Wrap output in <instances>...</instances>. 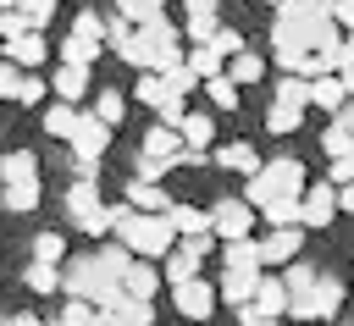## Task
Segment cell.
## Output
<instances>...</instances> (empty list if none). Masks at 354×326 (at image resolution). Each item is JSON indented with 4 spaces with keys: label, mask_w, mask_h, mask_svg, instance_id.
<instances>
[{
    "label": "cell",
    "mask_w": 354,
    "mask_h": 326,
    "mask_svg": "<svg viewBox=\"0 0 354 326\" xmlns=\"http://www.w3.org/2000/svg\"><path fill=\"white\" fill-rule=\"evenodd\" d=\"M111 232H116V249H127V260H144V265H160L177 243L166 215H138L127 204H111Z\"/></svg>",
    "instance_id": "cell-1"
},
{
    "label": "cell",
    "mask_w": 354,
    "mask_h": 326,
    "mask_svg": "<svg viewBox=\"0 0 354 326\" xmlns=\"http://www.w3.org/2000/svg\"><path fill=\"white\" fill-rule=\"evenodd\" d=\"M205 221H210V238L216 243H243V238H254V210L232 193V199H216V204H205Z\"/></svg>",
    "instance_id": "cell-2"
},
{
    "label": "cell",
    "mask_w": 354,
    "mask_h": 326,
    "mask_svg": "<svg viewBox=\"0 0 354 326\" xmlns=\"http://www.w3.org/2000/svg\"><path fill=\"white\" fill-rule=\"evenodd\" d=\"M254 177L271 188V199H304V188H310V171L299 155H271V160H260Z\"/></svg>",
    "instance_id": "cell-3"
},
{
    "label": "cell",
    "mask_w": 354,
    "mask_h": 326,
    "mask_svg": "<svg viewBox=\"0 0 354 326\" xmlns=\"http://www.w3.org/2000/svg\"><path fill=\"white\" fill-rule=\"evenodd\" d=\"M105 282H111V276H100L94 254H77V260H66V265H61V293H66V298H77V304H88V309H94V293H100Z\"/></svg>",
    "instance_id": "cell-4"
},
{
    "label": "cell",
    "mask_w": 354,
    "mask_h": 326,
    "mask_svg": "<svg viewBox=\"0 0 354 326\" xmlns=\"http://www.w3.org/2000/svg\"><path fill=\"white\" fill-rule=\"evenodd\" d=\"M337 309H343V282H337L332 271H321V276H315V287H310V298H304V304H293L288 315H293V320H332Z\"/></svg>",
    "instance_id": "cell-5"
},
{
    "label": "cell",
    "mask_w": 354,
    "mask_h": 326,
    "mask_svg": "<svg viewBox=\"0 0 354 326\" xmlns=\"http://www.w3.org/2000/svg\"><path fill=\"white\" fill-rule=\"evenodd\" d=\"M171 309H177L183 320H210V315H216V287H210L205 276H194V282L171 287Z\"/></svg>",
    "instance_id": "cell-6"
},
{
    "label": "cell",
    "mask_w": 354,
    "mask_h": 326,
    "mask_svg": "<svg viewBox=\"0 0 354 326\" xmlns=\"http://www.w3.org/2000/svg\"><path fill=\"white\" fill-rule=\"evenodd\" d=\"M0 61L17 66V72H44V61H50V39H44V33H22V39L0 44Z\"/></svg>",
    "instance_id": "cell-7"
},
{
    "label": "cell",
    "mask_w": 354,
    "mask_h": 326,
    "mask_svg": "<svg viewBox=\"0 0 354 326\" xmlns=\"http://www.w3.org/2000/svg\"><path fill=\"white\" fill-rule=\"evenodd\" d=\"M44 83H50L55 105H72V111H83V99H88V88H94V72H83V66H55Z\"/></svg>",
    "instance_id": "cell-8"
},
{
    "label": "cell",
    "mask_w": 354,
    "mask_h": 326,
    "mask_svg": "<svg viewBox=\"0 0 354 326\" xmlns=\"http://www.w3.org/2000/svg\"><path fill=\"white\" fill-rule=\"evenodd\" d=\"M216 28H221V17H216V6H210V0H188V6H183V28H177V33H183L194 50H199V44H210V39H216Z\"/></svg>",
    "instance_id": "cell-9"
},
{
    "label": "cell",
    "mask_w": 354,
    "mask_h": 326,
    "mask_svg": "<svg viewBox=\"0 0 354 326\" xmlns=\"http://www.w3.org/2000/svg\"><path fill=\"white\" fill-rule=\"evenodd\" d=\"M210 166H221V171H243V177H254L260 171V149L249 144V138H232V144H216L210 155H205Z\"/></svg>",
    "instance_id": "cell-10"
},
{
    "label": "cell",
    "mask_w": 354,
    "mask_h": 326,
    "mask_svg": "<svg viewBox=\"0 0 354 326\" xmlns=\"http://www.w3.org/2000/svg\"><path fill=\"white\" fill-rule=\"evenodd\" d=\"M177 144H183L188 155H210V149H216V116L188 111V116H183V127H177Z\"/></svg>",
    "instance_id": "cell-11"
},
{
    "label": "cell",
    "mask_w": 354,
    "mask_h": 326,
    "mask_svg": "<svg viewBox=\"0 0 354 326\" xmlns=\"http://www.w3.org/2000/svg\"><path fill=\"white\" fill-rule=\"evenodd\" d=\"M50 55H61L55 66H83V72H94V61L105 55V44H100V39H77V33H66L61 44H50Z\"/></svg>",
    "instance_id": "cell-12"
},
{
    "label": "cell",
    "mask_w": 354,
    "mask_h": 326,
    "mask_svg": "<svg viewBox=\"0 0 354 326\" xmlns=\"http://www.w3.org/2000/svg\"><path fill=\"white\" fill-rule=\"evenodd\" d=\"M299 210H304V232H310V227H332V221H337L332 182H310V188H304V199H299Z\"/></svg>",
    "instance_id": "cell-13"
},
{
    "label": "cell",
    "mask_w": 354,
    "mask_h": 326,
    "mask_svg": "<svg viewBox=\"0 0 354 326\" xmlns=\"http://www.w3.org/2000/svg\"><path fill=\"white\" fill-rule=\"evenodd\" d=\"M166 227H171V238H177V243H183V238H205V232H210L205 204H183V199H171V204H166Z\"/></svg>",
    "instance_id": "cell-14"
},
{
    "label": "cell",
    "mask_w": 354,
    "mask_h": 326,
    "mask_svg": "<svg viewBox=\"0 0 354 326\" xmlns=\"http://www.w3.org/2000/svg\"><path fill=\"white\" fill-rule=\"evenodd\" d=\"M216 298L227 304V309H249L254 304V287H260V276H238V271H216Z\"/></svg>",
    "instance_id": "cell-15"
},
{
    "label": "cell",
    "mask_w": 354,
    "mask_h": 326,
    "mask_svg": "<svg viewBox=\"0 0 354 326\" xmlns=\"http://www.w3.org/2000/svg\"><path fill=\"white\" fill-rule=\"evenodd\" d=\"M254 243H260V265H293L304 249V232H266Z\"/></svg>",
    "instance_id": "cell-16"
},
{
    "label": "cell",
    "mask_w": 354,
    "mask_h": 326,
    "mask_svg": "<svg viewBox=\"0 0 354 326\" xmlns=\"http://www.w3.org/2000/svg\"><path fill=\"white\" fill-rule=\"evenodd\" d=\"M266 66H271V61H266V50H243V55H232V61H227V72H221V77H227L232 88H249V83H266Z\"/></svg>",
    "instance_id": "cell-17"
},
{
    "label": "cell",
    "mask_w": 354,
    "mask_h": 326,
    "mask_svg": "<svg viewBox=\"0 0 354 326\" xmlns=\"http://www.w3.org/2000/svg\"><path fill=\"white\" fill-rule=\"evenodd\" d=\"M216 271H238V276H260V243L243 238V243H221V265Z\"/></svg>",
    "instance_id": "cell-18"
},
{
    "label": "cell",
    "mask_w": 354,
    "mask_h": 326,
    "mask_svg": "<svg viewBox=\"0 0 354 326\" xmlns=\"http://www.w3.org/2000/svg\"><path fill=\"white\" fill-rule=\"evenodd\" d=\"M122 293H127V298L155 304V293H160V271H155V265H144V260H133V265L122 271Z\"/></svg>",
    "instance_id": "cell-19"
},
{
    "label": "cell",
    "mask_w": 354,
    "mask_h": 326,
    "mask_svg": "<svg viewBox=\"0 0 354 326\" xmlns=\"http://www.w3.org/2000/svg\"><path fill=\"white\" fill-rule=\"evenodd\" d=\"M83 111H88L100 127H116V122L127 116V94H122V88H94V99H88Z\"/></svg>",
    "instance_id": "cell-20"
},
{
    "label": "cell",
    "mask_w": 354,
    "mask_h": 326,
    "mask_svg": "<svg viewBox=\"0 0 354 326\" xmlns=\"http://www.w3.org/2000/svg\"><path fill=\"white\" fill-rule=\"evenodd\" d=\"M127 210H138V215H166V204H171V193L166 188H155V182H127V199H122Z\"/></svg>",
    "instance_id": "cell-21"
},
{
    "label": "cell",
    "mask_w": 354,
    "mask_h": 326,
    "mask_svg": "<svg viewBox=\"0 0 354 326\" xmlns=\"http://www.w3.org/2000/svg\"><path fill=\"white\" fill-rule=\"evenodd\" d=\"M33 177H39V155H33V149H6V155H0V188L33 182Z\"/></svg>",
    "instance_id": "cell-22"
},
{
    "label": "cell",
    "mask_w": 354,
    "mask_h": 326,
    "mask_svg": "<svg viewBox=\"0 0 354 326\" xmlns=\"http://www.w3.org/2000/svg\"><path fill=\"white\" fill-rule=\"evenodd\" d=\"M155 271H160V287H183V282H194V276H199V260H194V254H183V249L171 243V254H166Z\"/></svg>",
    "instance_id": "cell-23"
},
{
    "label": "cell",
    "mask_w": 354,
    "mask_h": 326,
    "mask_svg": "<svg viewBox=\"0 0 354 326\" xmlns=\"http://www.w3.org/2000/svg\"><path fill=\"white\" fill-rule=\"evenodd\" d=\"M138 155H144V160H166V166H177L183 144H177V133H166V127H149V133H144V144H138Z\"/></svg>",
    "instance_id": "cell-24"
},
{
    "label": "cell",
    "mask_w": 354,
    "mask_h": 326,
    "mask_svg": "<svg viewBox=\"0 0 354 326\" xmlns=\"http://www.w3.org/2000/svg\"><path fill=\"white\" fill-rule=\"evenodd\" d=\"M254 309H260L266 320H282V315H288V293H282V282L266 276V271H260V287H254Z\"/></svg>",
    "instance_id": "cell-25"
},
{
    "label": "cell",
    "mask_w": 354,
    "mask_h": 326,
    "mask_svg": "<svg viewBox=\"0 0 354 326\" xmlns=\"http://www.w3.org/2000/svg\"><path fill=\"white\" fill-rule=\"evenodd\" d=\"M116 17H122V22L133 28V33H144V28H155V22H166V6H160V0H127V6L116 11Z\"/></svg>",
    "instance_id": "cell-26"
},
{
    "label": "cell",
    "mask_w": 354,
    "mask_h": 326,
    "mask_svg": "<svg viewBox=\"0 0 354 326\" xmlns=\"http://www.w3.org/2000/svg\"><path fill=\"white\" fill-rule=\"evenodd\" d=\"M310 105H315V111H326V116H337V111L348 105V94H343V83H337V77H315V83H310Z\"/></svg>",
    "instance_id": "cell-27"
},
{
    "label": "cell",
    "mask_w": 354,
    "mask_h": 326,
    "mask_svg": "<svg viewBox=\"0 0 354 326\" xmlns=\"http://www.w3.org/2000/svg\"><path fill=\"white\" fill-rule=\"evenodd\" d=\"M39 199H44V188H39V177H33V182H11V188H0V204H6V210H17V215H28V210H39Z\"/></svg>",
    "instance_id": "cell-28"
},
{
    "label": "cell",
    "mask_w": 354,
    "mask_h": 326,
    "mask_svg": "<svg viewBox=\"0 0 354 326\" xmlns=\"http://www.w3.org/2000/svg\"><path fill=\"white\" fill-rule=\"evenodd\" d=\"M94 210H100V182H83V177H77V182L66 188V215L83 221V215H94Z\"/></svg>",
    "instance_id": "cell-29"
},
{
    "label": "cell",
    "mask_w": 354,
    "mask_h": 326,
    "mask_svg": "<svg viewBox=\"0 0 354 326\" xmlns=\"http://www.w3.org/2000/svg\"><path fill=\"white\" fill-rule=\"evenodd\" d=\"M22 287L28 293H61V265H39V260H28V271H22Z\"/></svg>",
    "instance_id": "cell-30"
},
{
    "label": "cell",
    "mask_w": 354,
    "mask_h": 326,
    "mask_svg": "<svg viewBox=\"0 0 354 326\" xmlns=\"http://www.w3.org/2000/svg\"><path fill=\"white\" fill-rule=\"evenodd\" d=\"M304 127V111H293V105H266V133H277V138H288V133H299Z\"/></svg>",
    "instance_id": "cell-31"
},
{
    "label": "cell",
    "mask_w": 354,
    "mask_h": 326,
    "mask_svg": "<svg viewBox=\"0 0 354 326\" xmlns=\"http://www.w3.org/2000/svg\"><path fill=\"white\" fill-rule=\"evenodd\" d=\"M11 6H17V17H22V28H28V33H44V28H50V17H55V6H50V0H11Z\"/></svg>",
    "instance_id": "cell-32"
},
{
    "label": "cell",
    "mask_w": 354,
    "mask_h": 326,
    "mask_svg": "<svg viewBox=\"0 0 354 326\" xmlns=\"http://www.w3.org/2000/svg\"><path fill=\"white\" fill-rule=\"evenodd\" d=\"M39 127H44L50 138H72V127H77V111H72V105H44Z\"/></svg>",
    "instance_id": "cell-33"
},
{
    "label": "cell",
    "mask_w": 354,
    "mask_h": 326,
    "mask_svg": "<svg viewBox=\"0 0 354 326\" xmlns=\"http://www.w3.org/2000/svg\"><path fill=\"white\" fill-rule=\"evenodd\" d=\"M33 260L39 265H66V238L61 232H33Z\"/></svg>",
    "instance_id": "cell-34"
},
{
    "label": "cell",
    "mask_w": 354,
    "mask_h": 326,
    "mask_svg": "<svg viewBox=\"0 0 354 326\" xmlns=\"http://www.w3.org/2000/svg\"><path fill=\"white\" fill-rule=\"evenodd\" d=\"M94 265H100V276L122 282V271H127L133 260H127V249H116V243H100V249H94Z\"/></svg>",
    "instance_id": "cell-35"
},
{
    "label": "cell",
    "mask_w": 354,
    "mask_h": 326,
    "mask_svg": "<svg viewBox=\"0 0 354 326\" xmlns=\"http://www.w3.org/2000/svg\"><path fill=\"white\" fill-rule=\"evenodd\" d=\"M321 149H326V160H348V155H354V138H348V127H343V122H326V133H321Z\"/></svg>",
    "instance_id": "cell-36"
},
{
    "label": "cell",
    "mask_w": 354,
    "mask_h": 326,
    "mask_svg": "<svg viewBox=\"0 0 354 326\" xmlns=\"http://www.w3.org/2000/svg\"><path fill=\"white\" fill-rule=\"evenodd\" d=\"M44 94H50V83H44V72H22V77H17V94H11V99L33 111V105H39Z\"/></svg>",
    "instance_id": "cell-37"
},
{
    "label": "cell",
    "mask_w": 354,
    "mask_h": 326,
    "mask_svg": "<svg viewBox=\"0 0 354 326\" xmlns=\"http://www.w3.org/2000/svg\"><path fill=\"white\" fill-rule=\"evenodd\" d=\"M199 88H205V99H210L221 116H232V111H238V88H232L227 77H210V83H199Z\"/></svg>",
    "instance_id": "cell-38"
},
{
    "label": "cell",
    "mask_w": 354,
    "mask_h": 326,
    "mask_svg": "<svg viewBox=\"0 0 354 326\" xmlns=\"http://www.w3.org/2000/svg\"><path fill=\"white\" fill-rule=\"evenodd\" d=\"M277 105H293V111H304L310 105V83L304 77H277V94H271Z\"/></svg>",
    "instance_id": "cell-39"
},
{
    "label": "cell",
    "mask_w": 354,
    "mask_h": 326,
    "mask_svg": "<svg viewBox=\"0 0 354 326\" xmlns=\"http://www.w3.org/2000/svg\"><path fill=\"white\" fill-rule=\"evenodd\" d=\"M210 50H216L221 61H232V55H243V50H249V39H243L238 28H227V22H221V28H216V39H210Z\"/></svg>",
    "instance_id": "cell-40"
},
{
    "label": "cell",
    "mask_w": 354,
    "mask_h": 326,
    "mask_svg": "<svg viewBox=\"0 0 354 326\" xmlns=\"http://www.w3.org/2000/svg\"><path fill=\"white\" fill-rule=\"evenodd\" d=\"M116 320H122V326H155V304H144V298H122Z\"/></svg>",
    "instance_id": "cell-41"
},
{
    "label": "cell",
    "mask_w": 354,
    "mask_h": 326,
    "mask_svg": "<svg viewBox=\"0 0 354 326\" xmlns=\"http://www.w3.org/2000/svg\"><path fill=\"white\" fill-rule=\"evenodd\" d=\"M72 33H77V39H100V44H105V17H100V11H88V6H83V11H77V17H72Z\"/></svg>",
    "instance_id": "cell-42"
},
{
    "label": "cell",
    "mask_w": 354,
    "mask_h": 326,
    "mask_svg": "<svg viewBox=\"0 0 354 326\" xmlns=\"http://www.w3.org/2000/svg\"><path fill=\"white\" fill-rule=\"evenodd\" d=\"M133 99H138V105H160V99H166V83H160L155 72H138V83H133Z\"/></svg>",
    "instance_id": "cell-43"
},
{
    "label": "cell",
    "mask_w": 354,
    "mask_h": 326,
    "mask_svg": "<svg viewBox=\"0 0 354 326\" xmlns=\"http://www.w3.org/2000/svg\"><path fill=\"white\" fill-rule=\"evenodd\" d=\"M77 227H83V238H88V243H105V238H111V204H100V210H94V215H83Z\"/></svg>",
    "instance_id": "cell-44"
},
{
    "label": "cell",
    "mask_w": 354,
    "mask_h": 326,
    "mask_svg": "<svg viewBox=\"0 0 354 326\" xmlns=\"http://www.w3.org/2000/svg\"><path fill=\"white\" fill-rule=\"evenodd\" d=\"M55 320H61V326H94V309L77 304V298H66V304L55 309Z\"/></svg>",
    "instance_id": "cell-45"
},
{
    "label": "cell",
    "mask_w": 354,
    "mask_h": 326,
    "mask_svg": "<svg viewBox=\"0 0 354 326\" xmlns=\"http://www.w3.org/2000/svg\"><path fill=\"white\" fill-rule=\"evenodd\" d=\"M171 171H177V166H166V160H144V155H138V177H133V182H155V188H160V177H171Z\"/></svg>",
    "instance_id": "cell-46"
},
{
    "label": "cell",
    "mask_w": 354,
    "mask_h": 326,
    "mask_svg": "<svg viewBox=\"0 0 354 326\" xmlns=\"http://www.w3.org/2000/svg\"><path fill=\"white\" fill-rule=\"evenodd\" d=\"M332 28L343 39H354V0H332Z\"/></svg>",
    "instance_id": "cell-47"
},
{
    "label": "cell",
    "mask_w": 354,
    "mask_h": 326,
    "mask_svg": "<svg viewBox=\"0 0 354 326\" xmlns=\"http://www.w3.org/2000/svg\"><path fill=\"white\" fill-rule=\"evenodd\" d=\"M177 249H183V254H194V260H199V265H205V254H210V249H216V238H210V232H205V238H183V243H177Z\"/></svg>",
    "instance_id": "cell-48"
},
{
    "label": "cell",
    "mask_w": 354,
    "mask_h": 326,
    "mask_svg": "<svg viewBox=\"0 0 354 326\" xmlns=\"http://www.w3.org/2000/svg\"><path fill=\"white\" fill-rule=\"evenodd\" d=\"M326 182H332V188H348V182H354V155H348V160H332Z\"/></svg>",
    "instance_id": "cell-49"
},
{
    "label": "cell",
    "mask_w": 354,
    "mask_h": 326,
    "mask_svg": "<svg viewBox=\"0 0 354 326\" xmlns=\"http://www.w3.org/2000/svg\"><path fill=\"white\" fill-rule=\"evenodd\" d=\"M332 204H337V215H354V182L348 188H332Z\"/></svg>",
    "instance_id": "cell-50"
},
{
    "label": "cell",
    "mask_w": 354,
    "mask_h": 326,
    "mask_svg": "<svg viewBox=\"0 0 354 326\" xmlns=\"http://www.w3.org/2000/svg\"><path fill=\"white\" fill-rule=\"evenodd\" d=\"M17 77H22V72H17V66H6V61H0V99H11V94H17Z\"/></svg>",
    "instance_id": "cell-51"
},
{
    "label": "cell",
    "mask_w": 354,
    "mask_h": 326,
    "mask_svg": "<svg viewBox=\"0 0 354 326\" xmlns=\"http://www.w3.org/2000/svg\"><path fill=\"white\" fill-rule=\"evenodd\" d=\"M238 326H282V320H266V315L249 304V309H238Z\"/></svg>",
    "instance_id": "cell-52"
},
{
    "label": "cell",
    "mask_w": 354,
    "mask_h": 326,
    "mask_svg": "<svg viewBox=\"0 0 354 326\" xmlns=\"http://www.w3.org/2000/svg\"><path fill=\"white\" fill-rule=\"evenodd\" d=\"M11 326H44V315H33V309H17V315H6Z\"/></svg>",
    "instance_id": "cell-53"
},
{
    "label": "cell",
    "mask_w": 354,
    "mask_h": 326,
    "mask_svg": "<svg viewBox=\"0 0 354 326\" xmlns=\"http://www.w3.org/2000/svg\"><path fill=\"white\" fill-rule=\"evenodd\" d=\"M332 77H337V83H343V94H348V99H354V66H337V72H332Z\"/></svg>",
    "instance_id": "cell-54"
},
{
    "label": "cell",
    "mask_w": 354,
    "mask_h": 326,
    "mask_svg": "<svg viewBox=\"0 0 354 326\" xmlns=\"http://www.w3.org/2000/svg\"><path fill=\"white\" fill-rule=\"evenodd\" d=\"M44 326H61V320H55V315H44Z\"/></svg>",
    "instance_id": "cell-55"
},
{
    "label": "cell",
    "mask_w": 354,
    "mask_h": 326,
    "mask_svg": "<svg viewBox=\"0 0 354 326\" xmlns=\"http://www.w3.org/2000/svg\"><path fill=\"white\" fill-rule=\"evenodd\" d=\"M0 326H11V320H6V315H0Z\"/></svg>",
    "instance_id": "cell-56"
},
{
    "label": "cell",
    "mask_w": 354,
    "mask_h": 326,
    "mask_svg": "<svg viewBox=\"0 0 354 326\" xmlns=\"http://www.w3.org/2000/svg\"><path fill=\"white\" fill-rule=\"evenodd\" d=\"M348 282H354V271H348Z\"/></svg>",
    "instance_id": "cell-57"
}]
</instances>
